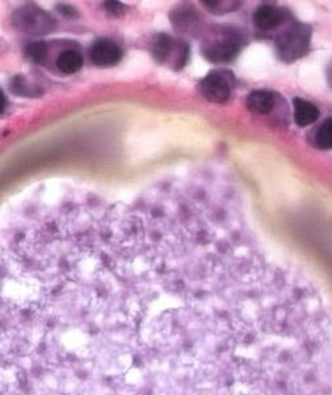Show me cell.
<instances>
[{
	"label": "cell",
	"mask_w": 332,
	"mask_h": 395,
	"mask_svg": "<svg viewBox=\"0 0 332 395\" xmlns=\"http://www.w3.org/2000/svg\"><path fill=\"white\" fill-rule=\"evenodd\" d=\"M197 339L141 204L67 202L0 234V395H183Z\"/></svg>",
	"instance_id": "1"
},
{
	"label": "cell",
	"mask_w": 332,
	"mask_h": 395,
	"mask_svg": "<svg viewBox=\"0 0 332 395\" xmlns=\"http://www.w3.org/2000/svg\"><path fill=\"white\" fill-rule=\"evenodd\" d=\"M243 44L245 38L238 29H216L204 42L202 52L213 63H227L239 54Z\"/></svg>",
	"instance_id": "2"
},
{
	"label": "cell",
	"mask_w": 332,
	"mask_h": 395,
	"mask_svg": "<svg viewBox=\"0 0 332 395\" xmlns=\"http://www.w3.org/2000/svg\"><path fill=\"white\" fill-rule=\"evenodd\" d=\"M311 43V29L303 23H292L277 38L278 55L286 61L291 63L305 57L310 51Z\"/></svg>",
	"instance_id": "3"
},
{
	"label": "cell",
	"mask_w": 332,
	"mask_h": 395,
	"mask_svg": "<svg viewBox=\"0 0 332 395\" xmlns=\"http://www.w3.org/2000/svg\"><path fill=\"white\" fill-rule=\"evenodd\" d=\"M199 92L205 99L221 104L227 101L234 87L236 77L227 70H214L208 73L199 83Z\"/></svg>",
	"instance_id": "4"
},
{
	"label": "cell",
	"mask_w": 332,
	"mask_h": 395,
	"mask_svg": "<svg viewBox=\"0 0 332 395\" xmlns=\"http://www.w3.org/2000/svg\"><path fill=\"white\" fill-rule=\"evenodd\" d=\"M153 57L161 63H167L172 67L182 68L188 60V45L179 42L172 36L161 33L154 38L152 43Z\"/></svg>",
	"instance_id": "5"
},
{
	"label": "cell",
	"mask_w": 332,
	"mask_h": 395,
	"mask_svg": "<svg viewBox=\"0 0 332 395\" xmlns=\"http://www.w3.org/2000/svg\"><path fill=\"white\" fill-rule=\"evenodd\" d=\"M15 22L19 29L28 33H44L54 29V19L36 7H26L20 10Z\"/></svg>",
	"instance_id": "6"
},
{
	"label": "cell",
	"mask_w": 332,
	"mask_h": 395,
	"mask_svg": "<svg viewBox=\"0 0 332 395\" xmlns=\"http://www.w3.org/2000/svg\"><path fill=\"white\" fill-rule=\"evenodd\" d=\"M89 57L96 67H113L121 60L123 51L116 43L110 39H98L92 44L89 50Z\"/></svg>",
	"instance_id": "7"
},
{
	"label": "cell",
	"mask_w": 332,
	"mask_h": 395,
	"mask_svg": "<svg viewBox=\"0 0 332 395\" xmlns=\"http://www.w3.org/2000/svg\"><path fill=\"white\" fill-rule=\"evenodd\" d=\"M285 19H286L285 13H282V10L274 6L264 4L258 7L254 13V24L257 29L262 31L277 29L278 26H280L285 22Z\"/></svg>",
	"instance_id": "8"
},
{
	"label": "cell",
	"mask_w": 332,
	"mask_h": 395,
	"mask_svg": "<svg viewBox=\"0 0 332 395\" xmlns=\"http://www.w3.org/2000/svg\"><path fill=\"white\" fill-rule=\"evenodd\" d=\"M246 107L255 114H269L276 107V96L269 91H254L246 99Z\"/></svg>",
	"instance_id": "9"
},
{
	"label": "cell",
	"mask_w": 332,
	"mask_h": 395,
	"mask_svg": "<svg viewBox=\"0 0 332 395\" xmlns=\"http://www.w3.org/2000/svg\"><path fill=\"white\" fill-rule=\"evenodd\" d=\"M292 104H294V119L299 127H307L318 120L319 110L312 103L301 98H295Z\"/></svg>",
	"instance_id": "10"
},
{
	"label": "cell",
	"mask_w": 332,
	"mask_h": 395,
	"mask_svg": "<svg viewBox=\"0 0 332 395\" xmlns=\"http://www.w3.org/2000/svg\"><path fill=\"white\" fill-rule=\"evenodd\" d=\"M56 66L59 71L63 73H76L80 71L84 66L83 55L75 50H67L61 52L56 59Z\"/></svg>",
	"instance_id": "11"
},
{
	"label": "cell",
	"mask_w": 332,
	"mask_h": 395,
	"mask_svg": "<svg viewBox=\"0 0 332 395\" xmlns=\"http://www.w3.org/2000/svg\"><path fill=\"white\" fill-rule=\"evenodd\" d=\"M172 19L174 26L182 32H194L199 24V17L197 15V11L188 6H182L180 11L173 14Z\"/></svg>",
	"instance_id": "12"
},
{
	"label": "cell",
	"mask_w": 332,
	"mask_h": 395,
	"mask_svg": "<svg viewBox=\"0 0 332 395\" xmlns=\"http://www.w3.org/2000/svg\"><path fill=\"white\" fill-rule=\"evenodd\" d=\"M315 142L320 149L332 148V117H329L315 133Z\"/></svg>",
	"instance_id": "13"
},
{
	"label": "cell",
	"mask_w": 332,
	"mask_h": 395,
	"mask_svg": "<svg viewBox=\"0 0 332 395\" xmlns=\"http://www.w3.org/2000/svg\"><path fill=\"white\" fill-rule=\"evenodd\" d=\"M27 55L31 60L36 63H42L47 57V47L44 43H33L28 45Z\"/></svg>",
	"instance_id": "14"
},
{
	"label": "cell",
	"mask_w": 332,
	"mask_h": 395,
	"mask_svg": "<svg viewBox=\"0 0 332 395\" xmlns=\"http://www.w3.org/2000/svg\"><path fill=\"white\" fill-rule=\"evenodd\" d=\"M205 6L211 11H222V13H229L238 8V3H225V1H206Z\"/></svg>",
	"instance_id": "15"
},
{
	"label": "cell",
	"mask_w": 332,
	"mask_h": 395,
	"mask_svg": "<svg viewBox=\"0 0 332 395\" xmlns=\"http://www.w3.org/2000/svg\"><path fill=\"white\" fill-rule=\"evenodd\" d=\"M105 8L108 10V13L112 15H120L124 13V6L121 3L117 1H108L105 3Z\"/></svg>",
	"instance_id": "16"
},
{
	"label": "cell",
	"mask_w": 332,
	"mask_h": 395,
	"mask_svg": "<svg viewBox=\"0 0 332 395\" xmlns=\"http://www.w3.org/2000/svg\"><path fill=\"white\" fill-rule=\"evenodd\" d=\"M6 105H7V100H6V96H4L3 91L0 89V114L4 112V110H6Z\"/></svg>",
	"instance_id": "17"
}]
</instances>
